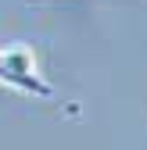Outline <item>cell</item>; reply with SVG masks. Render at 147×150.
Segmentation results:
<instances>
[{
    "label": "cell",
    "mask_w": 147,
    "mask_h": 150,
    "mask_svg": "<svg viewBox=\"0 0 147 150\" xmlns=\"http://www.w3.org/2000/svg\"><path fill=\"white\" fill-rule=\"evenodd\" d=\"M0 82H7L32 97H50V82L36 71V57L29 47H0Z\"/></svg>",
    "instance_id": "1"
}]
</instances>
